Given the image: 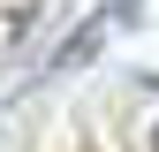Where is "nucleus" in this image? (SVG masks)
<instances>
[{
  "label": "nucleus",
  "mask_w": 159,
  "mask_h": 152,
  "mask_svg": "<svg viewBox=\"0 0 159 152\" xmlns=\"http://www.w3.org/2000/svg\"><path fill=\"white\" fill-rule=\"evenodd\" d=\"M106 23H114V15H91V23H84V31H76V38H68V46H61V53H53V69H84V61H91V53H98V38H106Z\"/></svg>",
  "instance_id": "nucleus-1"
},
{
  "label": "nucleus",
  "mask_w": 159,
  "mask_h": 152,
  "mask_svg": "<svg viewBox=\"0 0 159 152\" xmlns=\"http://www.w3.org/2000/svg\"><path fill=\"white\" fill-rule=\"evenodd\" d=\"M144 91H159V76H144Z\"/></svg>",
  "instance_id": "nucleus-2"
}]
</instances>
